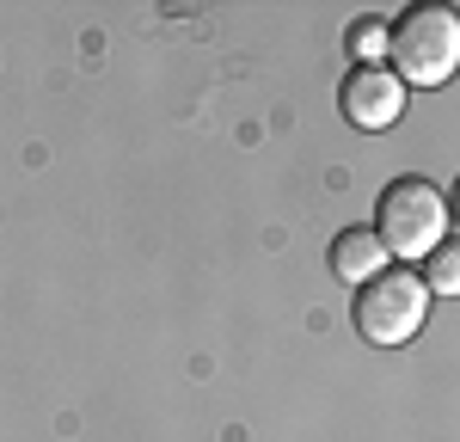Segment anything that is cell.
<instances>
[{"label": "cell", "mask_w": 460, "mask_h": 442, "mask_svg": "<svg viewBox=\"0 0 460 442\" xmlns=\"http://www.w3.org/2000/svg\"><path fill=\"white\" fill-rule=\"evenodd\" d=\"M393 74L405 86H448L460 74V13L455 6H405L393 19Z\"/></svg>", "instance_id": "1"}, {"label": "cell", "mask_w": 460, "mask_h": 442, "mask_svg": "<svg viewBox=\"0 0 460 442\" xmlns=\"http://www.w3.org/2000/svg\"><path fill=\"white\" fill-rule=\"evenodd\" d=\"M448 221H455V209L429 179H393L375 203V234L399 264H424L448 240Z\"/></svg>", "instance_id": "2"}, {"label": "cell", "mask_w": 460, "mask_h": 442, "mask_svg": "<svg viewBox=\"0 0 460 442\" xmlns=\"http://www.w3.org/2000/svg\"><path fill=\"white\" fill-rule=\"evenodd\" d=\"M356 332L368 338V344H381V350H399V344H411L429 320V283L424 270H411V264H399V270H381L368 289H356Z\"/></svg>", "instance_id": "3"}, {"label": "cell", "mask_w": 460, "mask_h": 442, "mask_svg": "<svg viewBox=\"0 0 460 442\" xmlns=\"http://www.w3.org/2000/svg\"><path fill=\"white\" fill-rule=\"evenodd\" d=\"M405 93H411V86L393 74V62H368V68L344 74V86H338V110H344L350 129L381 136V129H393V123L405 117Z\"/></svg>", "instance_id": "4"}, {"label": "cell", "mask_w": 460, "mask_h": 442, "mask_svg": "<svg viewBox=\"0 0 460 442\" xmlns=\"http://www.w3.org/2000/svg\"><path fill=\"white\" fill-rule=\"evenodd\" d=\"M381 270H393V252L381 246V234H375V227H344V234L332 240V277H338V283L368 289Z\"/></svg>", "instance_id": "5"}, {"label": "cell", "mask_w": 460, "mask_h": 442, "mask_svg": "<svg viewBox=\"0 0 460 442\" xmlns=\"http://www.w3.org/2000/svg\"><path fill=\"white\" fill-rule=\"evenodd\" d=\"M344 49H350L356 68L387 62V56H393V19H356L350 31H344Z\"/></svg>", "instance_id": "6"}, {"label": "cell", "mask_w": 460, "mask_h": 442, "mask_svg": "<svg viewBox=\"0 0 460 442\" xmlns=\"http://www.w3.org/2000/svg\"><path fill=\"white\" fill-rule=\"evenodd\" d=\"M424 283H429V295L460 301V240H455V234H448V240L424 258Z\"/></svg>", "instance_id": "7"}, {"label": "cell", "mask_w": 460, "mask_h": 442, "mask_svg": "<svg viewBox=\"0 0 460 442\" xmlns=\"http://www.w3.org/2000/svg\"><path fill=\"white\" fill-rule=\"evenodd\" d=\"M448 209H455V227H460V179H455V190H448Z\"/></svg>", "instance_id": "8"}]
</instances>
